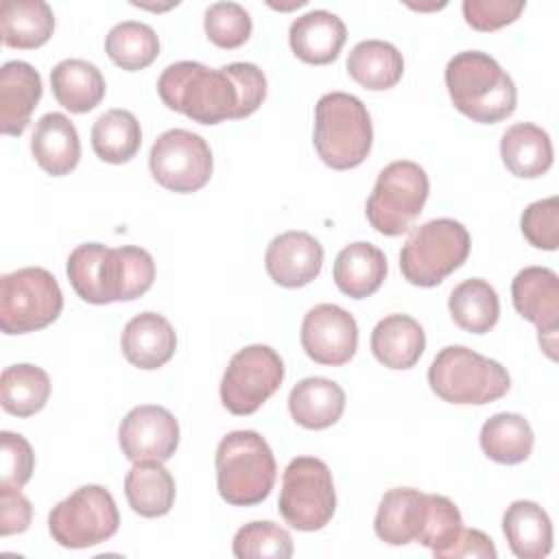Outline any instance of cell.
Wrapping results in <instances>:
<instances>
[{
    "label": "cell",
    "mask_w": 559,
    "mask_h": 559,
    "mask_svg": "<svg viewBox=\"0 0 559 559\" xmlns=\"http://www.w3.org/2000/svg\"><path fill=\"white\" fill-rule=\"evenodd\" d=\"M533 428L518 413H496L480 428L483 452L502 465H515L528 459L533 450Z\"/></svg>",
    "instance_id": "d6a6232c"
},
{
    "label": "cell",
    "mask_w": 559,
    "mask_h": 559,
    "mask_svg": "<svg viewBox=\"0 0 559 559\" xmlns=\"http://www.w3.org/2000/svg\"><path fill=\"white\" fill-rule=\"evenodd\" d=\"M50 87L57 103L70 114L92 111L105 98L100 70L85 59H63L50 70Z\"/></svg>",
    "instance_id": "83f0119b"
},
{
    "label": "cell",
    "mask_w": 559,
    "mask_h": 559,
    "mask_svg": "<svg viewBox=\"0 0 559 559\" xmlns=\"http://www.w3.org/2000/svg\"><path fill=\"white\" fill-rule=\"evenodd\" d=\"M120 513L114 496L100 485H83L57 502L48 515V531L63 548H90L116 535Z\"/></svg>",
    "instance_id": "8fae6325"
},
{
    "label": "cell",
    "mask_w": 559,
    "mask_h": 559,
    "mask_svg": "<svg viewBox=\"0 0 559 559\" xmlns=\"http://www.w3.org/2000/svg\"><path fill=\"white\" fill-rule=\"evenodd\" d=\"M515 310L542 330H559V277L546 266H526L511 282Z\"/></svg>",
    "instance_id": "7402d4cb"
},
{
    "label": "cell",
    "mask_w": 559,
    "mask_h": 559,
    "mask_svg": "<svg viewBox=\"0 0 559 559\" xmlns=\"http://www.w3.org/2000/svg\"><path fill=\"white\" fill-rule=\"evenodd\" d=\"M225 70L231 74V79L236 81V85L240 90L238 120L251 116L262 105V100L266 96V76H264V72L255 63H247V61L227 63Z\"/></svg>",
    "instance_id": "7bdbcfd3"
},
{
    "label": "cell",
    "mask_w": 559,
    "mask_h": 559,
    "mask_svg": "<svg viewBox=\"0 0 559 559\" xmlns=\"http://www.w3.org/2000/svg\"><path fill=\"white\" fill-rule=\"evenodd\" d=\"M148 168L153 179L179 194L201 190L214 168L210 144L188 129H168L151 146Z\"/></svg>",
    "instance_id": "4fadbf2b"
},
{
    "label": "cell",
    "mask_w": 559,
    "mask_h": 559,
    "mask_svg": "<svg viewBox=\"0 0 559 559\" xmlns=\"http://www.w3.org/2000/svg\"><path fill=\"white\" fill-rule=\"evenodd\" d=\"M264 266L275 284L301 288L321 273L323 247L308 231H284L269 242Z\"/></svg>",
    "instance_id": "2e32d148"
},
{
    "label": "cell",
    "mask_w": 559,
    "mask_h": 559,
    "mask_svg": "<svg viewBox=\"0 0 559 559\" xmlns=\"http://www.w3.org/2000/svg\"><path fill=\"white\" fill-rule=\"evenodd\" d=\"M288 411L308 430L330 428L345 411V391L330 378H304L288 395Z\"/></svg>",
    "instance_id": "603a6c76"
},
{
    "label": "cell",
    "mask_w": 559,
    "mask_h": 559,
    "mask_svg": "<svg viewBox=\"0 0 559 559\" xmlns=\"http://www.w3.org/2000/svg\"><path fill=\"white\" fill-rule=\"evenodd\" d=\"M301 347L319 365L341 367L349 362L358 347L356 319L336 304L310 308L301 321Z\"/></svg>",
    "instance_id": "9a60e30c"
},
{
    "label": "cell",
    "mask_w": 559,
    "mask_h": 559,
    "mask_svg": "<svg viewBox=\"0 0 559 559\" xmlns=\"http://www.w3.org/2000/svg\"><path fill=\"white\" fill-rule=\"evenodd\" d=\"M124 496L142 518L166 515L175 502V478L157 461L133 463L124 476Z\"/></svg>",
    "instance_id": "f546056e"
},
{
    "label": "cell",
    "mask_w": 559,
    "mask_h": 559,
    "mask_svg": "<svg viewBox=\"0 0 559 559\" xmlns=\"http://www.w3.org/2000/svg\"><path fill=\"white\" fill-rule=\"evenodd\" d=\"M142 144L138 118L127 109H109L100 114L92 127V148L107 164L129 162Z\"/></svg>",
    "instance_id": "e575fe53"
},
{
    "label": "cell",
    "mask_w": 559,
    "mask_h": 559,
    "mask_svg": "<svg viewBox=\"0 0 559 559\" xmlns=\"http://www.w3.org/2000/svg\"><path fill=\"white\" fill-rule=\"evenodd\" d=\"M105 52L118 68L127 72H135L151 66L157 59L159 39L148 24L127 20L116 24L107 33Z\"/></svg>",
    "instance_id": "d590c367"
},
{
    "label": "cell",
    "mask_w": 559,
    "mask_h": 559,
    "mask_svg": "<svg viewBox=\"0 0 559 559\" xmlns=\"http://www.w3.org/2000/svg\"><path fill=\"white\" fill-rule=\"evenodd\" d=\"M428 384L443 402L483 406L507 395L511 378L498 360L465 345H448L430 362Z\"/></svg>",
    "instance_id": "8992f818"
},
{
    "label": "cell",
    "mask_w": 559,
    "mask_h": 559,
    "mask_svg": "<svg viewBox=\"0 0 559 559\" xmlns=\"http://www.w3.org/2000/svg\"><path fill=\"white\" fill-rule=\"evenodd\" d=\"M428 493H421L413 487L389 489L373 520L376 535L389 546H406L417 542L426 522Z\"/></svg>",
    "instance_id": "d6986e66"
},
{
    "label": "cell",
    "mask_w": 559,
    "mask_h": 559,
    "mask_svg": "<svg viewBox=\"0 0 559 559\" xmlns=\"http://www.w3.org/2000/svg\"><path fill=\"white\" fill-rule=\"evenodd\" d=\"M524 7L526 2L522 0H465L463 17L474 31L491 33L515 22L524 13Z\"/></svg>",
    "instance_id": "b9f144b4"
},
{
    "label": "cell",
    "mask_w": 559,
    "mask_h": 559,
    "mask_svg": "<svg viewBox=\"0 0 559 559\" xmlns=\"http://www.w3.org/2000/svg\"><path fill=\"white\" fill-rule=\"evenodd\" d=\"M520 229L535 249L555 251L559 247V199L548 197L531 203L522 212Z\"/></svg>",
    "instance_id": "60d3db41"
},
{
    "label": "cell",
    "mask_w": 559,
    "mask_h": 559,
    "mask_svg": "<svg viewBox=\"0 0 559 559\" xmlns=\"http://www.w3.org/2000/svg\"><path fill=\"white\" fill-rule=\"evenodd\" d=\"M157 94L173 111L199 124L238 120L240 90L223 68H207L199 61L170 63L157 79Z\"/></svg>",
    "instance_id": "7a4b0ae2"
},
{
    "label": "cell",
    "mask_w": 559,
    "mask_h": 559,
    "mask_svg": "<svg viewBox=\"0 0 559 559\" xmlns=\"http://www.w3.org/2000/svg\"><path fill=\"white\" fill-rule=\"evenodd\" d=\"M284 380V360L269 345L238 349L221 380V402L234 415L255 413Z\"/></svg>",
    "instance_id": "7c38bea8"
},
{
    "label": "cell",
    "mask_w": 559,
    "mask_h": 559,
    "mask_svg": "<svg viewBox=\"0 0 559 559\" xmlns=\"http://www.w3.org/2000/svg\"><path fill=\"white\" fill-rule=\"evenodd\" d=\"M500 157L511 175L537 179L552 166L550 135L533 122H515L502 133Z\"/></svg>",
    "instance_id": "484cf974"
},
{
    "label": "cell",
    "mask_w": 559,
    "mask_h": 559,
    "mask_svg": "<svg viewBox=\"0 0 559 559\" xmlns=\"http://www.w3.org/2000/svg\"><path fill=\"white\" fill-rule=\"evenodd\" d=\"M0 26L2 41L9 48L33 50L52 37L55 15L44 0H4L0 7Z\"/></svg>",
    "instance_id": "f1b7e54d"
},
{
    "label": "cell",
    "mask_w": 559,
    "mask_h": 559,
    "mask_svg": "<svg viewBox=\"0 0 559 559\" xmlns=\"http://www.w3.org/2000/svg\"><path fill=\"white\" fill-rule=\"evenodd\" d=\"M386 258L371 242H352L343 247L334 260V284L352 299L373 295L386 277Z\"/></svg>",
    "instance_id": "cb8c5ba5"
},
{
    "label": "cell",
    "mask_w": 559,
    "mask_h": 559,
    "mask_svg": "<svg viewBox=\"0 0 559 559\" xmlns=\"http://www.w3.org/2000/svg\"><path fill=\"white\" fill-rule=\"evenodd\" d=\"M426 347V334L419 321L408 314H389L371 332V352L389 369H411Z\"/></svg>",
    "instance_id": "d4e9b609"
},
{
    "label": "cell",
    "mask_w": 559,
    "mask_h": 559,
    "mask_svg": "<svg viewBox=\"0 0 559 559\" xmlns=\"http://www.w3.org/2000/svg\"><path fill=\"white\" fill-rule=\"evenodd\" d=\"M231 550L238 559H288L293 555V537L271 520H255L236 531Z\"/></svg>",
    "instance_id": "8d00e7d4"
},
{
    "label": "cell",
    "mask_w": 559,
    "mask_h": 559,
    "mask_svg": "<svg viewBox=\"0 0 559 559\" xmlns=\"http://www.w3.org/2000/svg\"><path fill=\"white\" fill-rule=\"evenodd\" d=\"M63 295L55 275L41 266H24L0 277V330L26 334L57 321Z\"/></svg>",
    "instance_id": "9c48e42d"
},
{
    "label": "cell",
    "mask_w": 559,
    "mask_h": 559,
    "mask_svg": "<svg viewBox=\"0 0 559 559\" xmlns=\"http://www.w3.org/2000/svg\"><path fill=\"white\" fill-rule=\"evenodd\" d=\"M461 557H472V559H496L498 550L493 542L478 528H463L459 542L445 552L443 559H461Z\"/></svg>",
    "instance_id": "f6af8a7d"
},
{
    "label": "cell",
    "mask_w": 559,
    "mask_h": 559,
    "mask_svg": "<svg viewBox=\"0 0 559 559\" xmlns=\"http://www.w3.org/2000/svg\"><path fill=\"white\" fill-rule=\"evenodd\" d=\"M445 87L452 105L474 122L496 124L515 111V83L487 52L454 55L445 66Z\"/></svg>",
    "instance_id": "3957f363"
},
{
    "label": "cell",
    "mask_w": 559,
    "mask_h": 559,
    "mask_svg": "<svg viewBox=\"0 0 559 559\" xmlns=\"http://www.w3.org/2000/svg\"><path fill=\"white\" fill-rule=\"evenodd\" d=\"M280 513L297 531L323 528L336 511V491L330 467L317 456L293 459L282 476Z\"/></svg>",
    "instance_id": "30bf717a"
},
{
    "label": "cell",
    "mask_w": 559,
    "mask_h": 559,
    "mask_svg": "<svg viewBox=\"0 0 559 559\" xmlns=\"http://www.w3.org/2000/svg\"><path fill=\"white\" fill-rule=\"evenodd\" d=\"M66 271L74 293L96 306L138 299L155 280L153 255L133 245L118 249L100 242L79 245L72 249Z\"/></svg>",
    "instance_id": "6da1fadb"
},
{
    "label": "cell",
    "mask_w": 559,
    "mask_h": 559,
    "mask_svg": "<svg viewBox=\"0 0 559 559\" xmlns=\"http://www.w3.org/2000/svg\"><path fill=\"white\" fill-rule=\"evenodd\" d=\"M463 533V518L459 507L439 493H428L426 522L419 535V544L430 548L437 559H443L445 552L459 542Z\"/></svg>",
    "instance_id": "74e56055"
},
{
    "label": "cell",
    "mask_w": 559,
    "mask_h": 559,
    "mask_svg": "<svg viewBox=\"0 0 559 559\" xmlns=\"http://www.w3.org/2000/svg\"><path fill=\"white\" fill-rule=\"evenodd\" d=\"M430 183L426 170L411 162L397 159L384 166L367 199V221L382 236H400L419 218L428 199Z\"/></svg>",
    "instance_id": "ba28073f"
},
{
    "label": "cell",
    "mask_w": 559,
    "mask_h": 559,
    "mask_svg": "<svg viewBox=\"0 0 559 559\" xmlns=\"http://www.w3.org/2000/svg\"><path fill=\"white\" fill-rule=\"evenodd\" d=\"M347 72L365 90L380 92L397 85L404 74V59L393 44L365 39L349 50Z\"/></svg>",
    "instance_id": "4dcf8cb0"
},
{
    "label": "cell",
    "mask_w": 559,
    "mask_h": 559,
    "mask_svg": "<svg viewBox=\"0 0 559 559\" xmlns=\"http://www.w3.org/2000/svg\"><path fill=\"white\" fill-rule=\"evenodd\" d=\"M347 39L343 20L325 9H314L299 15L288 31L293 52L312 66L332 63Z\"/></svg>",
    "instance_id": "ffe728a7"
},
{
    "label": "cell",
    "mask_w": 559,
    "mask_h": 559,
    "mask_svg": "<svg viewBox=\"0 0 559 559\" xmlns=\"http://www.w3.org/2000/svg\"><path fill=\"white\" fill-rule=\"evenodd\" d=\"M31 153L41 170L52 177L72 173L81 159V142L76 127L66 114H44L31 138Z\"/></svg>",
    "instance_id": "44dd1931"
},
{
    "label": "cell",
    "mask_w": 559,
    "mask_h": 559,
    "mask_svg": "<svg viewBox=\"0 0 559 559\" xmlns=\"http://www.w3.org/2000/svg\"><path fill=\"white\" fill-rule=\"evenodd\" d=\"M469 247V234L459 221L432 218L406 238L400 251L402 275L413 286L432 288L467 260Z\"/></svg>",
    "instance_id": "52a82bcc"
},
{
    "label": "cell",
    "mask_w": 559,
    "mask_h": 559,
    "mask_svg": "<svg viewBox=\"0 0 559 559\" xmlns=\"http://www.w3.org/2000/svg\"><path fill=\"white\" fill-rule=\"evenodd\" d=\"M41 98V76L26 61H7L0 68V131L22 135Z\"/></svg>",
    "instance_id": "ac0fdd59"
},
{
    "label": "cell",
    "mask_w": 559,
    "mask_h": 559,
    "mask_svg": "<svg viewBox=\"0 0 559 559\" xmlns=\"http://www.w3.org/2000/svg\"><path fill=\"white\" fill-rule=\"evenodd\" d=\"M120 347L133 367L151 371L173 358L177 334L166 317L157 312H140L124 325Z\"/></svg>",
    "instance_id": "e0dca14e"
},
{
    "label": "cell",
    "mask_w": 559,
    "mask_h": 559,
    "mask_svg": "<svg viewBox=\"0 0 559 559\" xmlns=\"http://www.w3.org/2000/svg\"><path fill=\"white\" fill-rule=\"evenodd\" d=\"M448 310L452 321L472 334L489 332L500 317V301L496 288L480 280H463L459 286L452 288L448 299Z\"/></svg>",
    "instance_id": "1f68e13d"
},
{
    "label": "cell",
    "mask_w": 559,
    "mask_h": 559,
    "mask_svg": "<svg viewBox=\"0 0 559 559\" xmlns=\"http://www.w3.org/2000/svg\"><path fill=\"white\" fill-rule=\"evenodd\" d=\"M216 487L234 507H253L266 500L275 485V456L255 430H234L216 448Z\"/></svg>",
    "instance_id": "5b68a950"
},
{
    "label": "cell",
    "mask_w": 559,
    "mask_h": 559,
    "mask_svg": "<svg viewBox=\"0 0 559 559\" xmlns=\"http://www.w3.org/2000/svg\"><path fill=\"white\" fill-rule=\"evenodd\" d=\"M0 491H20L35 467V454L31 443L17 435L2 430L0 432Z\"/></svg>",
    "instance_id": "ab89813d"
},
{
    "label": "cell",
    "mask_w": 559,
    "mask_h": 559,
    "mask_svg": "<svg viewBox=\"0 0 559 559\" xmlns=\"http://www.w3.org/2000/svg\"><path fill=\"white\" fill-rule=\"evenodd\" d=\"M205 35L218 48H240L251 35V15L238 2H214L203 17Z\"/></svg>",
    "instance_id": "f35d334b"
},
{
    "label": "cell",
    "mask_w": 559,
    "mask_h": 559,
    "mask_svg": "<svg viewBox=\"0 0 559 559\" xmlns=\"http://www.w3.org/2000/svg\"><path fill=\"white\" fill-rule=\"evenodd\" d=\"M317 155L334 170L360 166L373 144L371 116L362 100L347 92H328L314 107Z\"/></svg>",
    "instance_id": "277c9868"
},
{
    "label": "cell",
    "mask_w": 559,
    "mask_h": 559,
    "mask_svg": "<svg viewBox=\"0 0 559 559\" xmlns=\"http://www.w3.org/2000/svg\"><path fill=\"white\" fill-rule=\"evenodd\" d=\"M33 518V504L22 491H0V535L24 533Z\"/></svg>",
    "instance_id": "ee69618b"
},
{
    "label": "cell",
    "mask_w": 559,
    "mask_h": 559,
    "mask_svg": "<svg viewBox=\"0 0 559 559\" xmlns=\"http://www.w3.org/2000/svg\"><path fill=\"white\" fill-rule=\"evenodd\" d=\"M50 395V378L41 367L20 362L4 367L0 376L2 408L15 417H31L39 413Z\"/></svg>",
    "instance_id": "836d02e7"
},
{
    "label": "cell",
    "mask_w": 559,
    "mask_h": 559,
    "mask_svg": "<svg viewBox=\"0 0 559 559\" xmlns=\"http://www.w3.org/2000/svg\"><path fill=\"white\" fill-rule=\"evenodd\" d=\"M502 533L520 559H544L552 548V522L533 500H515L507 507Z\"/></svg>",
    "instance_id": "4316f807"
},
{
    "label": "cell",
    "mask_w": 559,
    "mask_h": 559,
    "mask_svg": "<svg viewBox=\"0 0 559 559\" xmlns=\"http://www.w3.org/2000/svg\"><path fill=\"white\" fill-rule=\"evenodd\" d=\"M118 443L131 463H164L179 445V424L168 408L142 404L131 408L120 421Z\"/></svg>",
    "instance_id": "5bb4252c"
}]
</instances>
